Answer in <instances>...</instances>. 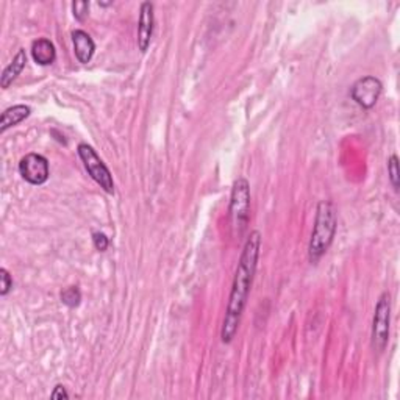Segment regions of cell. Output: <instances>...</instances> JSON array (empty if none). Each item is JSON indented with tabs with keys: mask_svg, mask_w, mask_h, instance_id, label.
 <instances>
[{
	"mask_svg": "<svg viewBox=\"0 0 400 400\" xmlns=\"http://www.w3.org/2000/svg\"><path fill=\"white\" fill-rule=\"evenodd\" d=\"M13 289V277H11V274L2 267L0 269V295L5 297V295H8V293Z\"/></svg>",
	"mask_w": 400,
	"mask_h": 400,
	"instance_id": "cell-15",
	"label": "cell"
},
{
	"mask_svg": "<svg viewBox=\"0 0 400 400\" xmlns=\"http://www.w3.org/2000/svg\"><path fill=\"white\" fill-rule=\"evenodd\" d=\"M51 397L53 400H63V399H69V392L66 391V388L63 385H57L53 388V391L51 394Z\"/></svg>",
	"mask_w": 400,
	"mask_h": 400,
	"instance_id": "cell-18",
	"label": "cell"
},
{
	"mask_svg": "<svg viewBox=\"0 0 400 400\" xmlns=\"http://www.w3.org/2000/svg\"><path fill=\"white\" fill-rule=\"evenodd\" d=\"M92 244L98 252H105L109 245V239L105 233L102 232H94L92 233Z\"/></svg>",
	"mask_w": 400,
	"mask_h": 400,
	"instance_id": "cell-17",
	"label": "cell"
},
{
	"mask_svg": "<svg viewBox=\"0 0 400 400\" xmlns=\"http://www.w3.org/2000/svg\"><path fill=\"white\" fill-rule=\"evenodd\" d=\"M72 42L77 59H79L81 64L90 63L96 52V44L92 41V38L88 35L85 30H74Z\"/></svg>",
	"mask_w": 400,
	"mask_h": 400,
	"instance_id": "cell-9",
	"label": "cell"
},
{
	"mask_svg": "<svg viewBox=\"0 0 400 400\" xmlns=\"http://www.w3.org/2000/svg\"><path fill=\"white\" fill-rule=\"evenodd\" d=\"M19 174L27 183L41 186L49 180V161L40 153H27L19 161Z\"/></svg>",
	"mask_w": 400,
	"mask_h": 400,
	"instance_id": "cell-6",
	"label": "cell"
},
{
	"mask_svg": "<svg viewBox=\"0 0 400 400\" xmlns=\"http://www.w3.org/2000/svg\"><path fill=\"white\" fill-rule=\"evenodd\" d=\"M382 91H383L382 81L377 79V77L366 75L363 79H358L352 85L350 96H352L357 105L364 109H371L372 107H375L377 102H379Z\"/></svg>",
	"mask_w": 400,
	"mask_h": 400,
	"instance_id": "cell-7",
	"label": "cell"
},
{
	"mask_svg": "<svg viewBox=\"0 0 400 400\" xmlns=\"http://www.w3.org/2000/svg\"><path fill=\"white\" fill-rule=\"evenodd\" d=\"M391 324V295L383 293L375 306L374 319H372V349L382 354L390 341Z\"/></svg>",
	"mask_w": 400,
	"mask_h": 400,
	"instance_id": "cell-5",
	"label": "cell"
},
{
	"mask_svg": "<svg viewBox=\"0 0 400 400\" xmlns=\"http://www.w3.org/2000/svg\"><path fill=\"white\" fill-rule=\"evenodd\" d=\"M388 175H390V182L392 188L399 191L400 186V169H399V157L391 155L390 160H388Z\"/></svg>",
	"mask_w": 400,
	"mask_h": 400,
	"instance_id": "cell-14",
	"label": "cell"
},
{
	"mask_svg": "<svg viewBox=\"0 0 400 400\" xmlns=\"http://www.w3.org/2000/svg\"><path fill=\"white\" fill-rule=\"evenodd\" d=\"M260 249L261 233L258 230H254L249 235V238L245 239L243 254H241L237 272H235L232 291H230L226 317H224L221 330V339L224 344H230L237 336L241 316H243L245 305H248L250 286L252 282H254L256 265H258Z\"/></svg>",
	"mask_w": 400,
	"mask_h": 400,
	"instance_id": "cell-1",
	"label": "cell"
},
{
	"mask_svg": "<svg viewBox=\"0 0 400 400\" xmlns=\"http://www.w3.org/2000/svg\"><path fill=\"white\" fill-rule=\"evenodd\" d=\"M153 3L142 2L139 8V21H138V47L144 53L150 46L152 35H153Z\"/></svg>",
	"mask_w": 400,
	"mask_h": 400,
	"instance_id": "cell-8",
	"label": "cell"
},
{
	"mask_svg": "<svg viewBox=\"0 0 400 400\" xmlns=\"http://www.w3.org/2000/svg\"><path fill=\"white\" fill-rule=\"evenodd\" d=\"M77 153H79L80 160L83 161V166L86 172L90 174V177L105 191L107 194H114V180L113 175L109 172V169L105 166V163L101 160V157L97 155L96 150L92 149L90 144L81 142L77 147Z\"/></svg>",
	"mask_w": 400,
	"mask_h": 400,
	"instance_id": "cell-4",
	"label": "cell"
},
{
	"mask_svg": "<svg viewBox=\"0 0 400 400\" xmlns=\"http://www.w3.org/2000/svg\"><path fill=\"white\" fill-rule=\"evenodd\" d=\"M228 216L235 235L241 237L244 230L248 228L250 219V185L248 178L239 177L238 180H235L232 194H230Z\"/></svg>",
	"mask_w": 400,
	"mask_h": 400,
	"instance_id": "cell-3",
	"label": "cell"
},
{
	"mask_svg": "<svg viewBox=\"0 0 400 400\" xmlns=\"http://www.w3.org/2000/svg\"><path fill=\"white\" fill-rule=\"evenodd\" d=\"M31 114V108L29 105H14L5 109L0 118V133H5L8 129L16 127L22 120H25Z\"/></svg>",
	"mask_w": 400,
	"mask_h": 400,
	"instance_id": "cell-12",
	"label": "cell"
},
{
	"mask_svg": "<svg viewBox=\"0 0 400 400\" xmlns=\"http://www.w3.org/2000/svg\"><path fill=\"white\" fill-rule=\"evenodd\" d=\"M338 228V215L330 200H321L316 208V219L308 244V260L316 265L327 254Z\"/></svg>",
	"mask_w": 400,
	"mask_h": 400,
	"instance_id": "cell-2",
	"label": "cell"
},
{
	"mask_svg": "<svg viewBox=\"0 0 400 400\" xmlns=\"http://www.w3.org/2000/svg\"><path fill=\"white\" fill-rule=\"evenodd\" d=\"M72 13H74V18L77 21L83 22L88 14H90V2H74L72 3Z\"/></svg>",
	"mask_w": 400,
	"mask_h": 400,
	"instance_id": "cell-16",
	"label": "cell"
},
{
	"mask_svg": "<svg viewBox=\"0 0 400 400\" xmlns=\"http://www.w3.org/2000/svg\"><path fill=\"white\" fill-rule=\"evenodd\" d=\"M27 64V52L25 49H19L18 53L14 55V58L11 59V63L3 69L2 77H0V86L3 90H8V88L13 85V81L18 79L22 70L25 69Z\"/></svg>",
	"mask_w": 400,
	"mask_h": 400,
	"instance_id": "cell-10",
	"label": "cell"
},
{
	"mask_svg": "<svg viewBox=\"0 0 400 400\" xmlns=\"http://www.w3.org/2000/svg\"><path fill=\"white\" fill-rule=\"evenodd\" d=\"M31 57L36 64L40 66H51L55 58H57V51L51 40L47 38H40V40L31 42Z\"/></svg>",
	"mask_w": 400,
	"mask_h": 400,
	"instance_id": "cell-11",
	"label": "cell"
},
{
	"mask_svg": "<svg viewBox=\"0 0 400 400\" xmlns=\"http://www.w3.org/2000/svg\"><path fill=\"white\" fill-rule=\"evenodd\" d=\"M59 299H62V302L66 306H69V308H77L81 302V293L79 286H69L63 289L62 294H59Z\"/></svg>",
	"mask_w": 400,
	"mask_h": 400,
	"instance_id": "cell-13",
	"label": "cell"
}]
</instances>
